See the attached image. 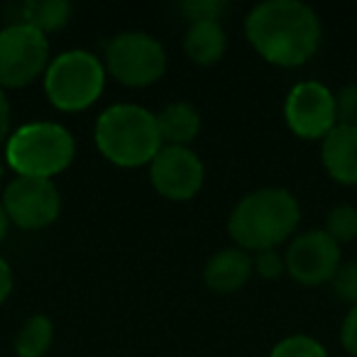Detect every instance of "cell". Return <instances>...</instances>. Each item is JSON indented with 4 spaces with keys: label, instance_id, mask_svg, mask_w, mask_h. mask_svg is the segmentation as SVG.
<instances>
[{
    "label": "cell",
    "instance_id": "obj_1",
    "mask_svg": "<svg viewBox=\"0 0 357 357\" xmlns=\"http://www.w3.org/2000/svg\"><path fill=\"white\" fill-rule=\"evenodd\" d=\"M245 35L262 59L294 69L316 54L321 45V22L306 3L267 0L252 8L245 20Z\"/></svg>",
    "mask_w": 357,
    "mask_h": 357
},
{
    "label": "cell",
    "instance_id": "obj_15",
    "mask_svg": "<svg viewBox=\"0 0 357 357\" xmlns=\"http://www.w3.org/2000/svg\"><path fill=\"white\" fill-rule=\"evenodd\" d=\"M15 17L10 25H27L37 32H56L69 25L71 20V3L66 0H27L13 8Z\"/></svg>",
    "mask_w": 357,
    "mask_h": 357
},
{
    "label": "cell",
    "instance_id": "obj_23",
    "mask_svg": "<svg viewBox=\"0 0 357 357\" xmlns=\"http://www.w3.org/2000/svg\"><path fill=\"white\" fill-rule=\"evenodd\" d=\"M225 10V3H215V0H191L184 6V13L189 15L191 22L199 20H218L220 13Z\"/></svg>",
    "mask_w": 357,
    "mask_h": 357
},
{
    "label": "cell",
    "instance_id": "obj_27",
    "mask_svg": "<svg viewBox=\"0 0 357 357\" xmlns=\"http://www.w3.org/2000/svg\"><path fill=\"white\" fill-rule=\"evenodd\" d=\"M8 225H10V220H8L6 208H3V204H0V243L6 240V235H8Z\"/></svg>",
    "mask_w": 357,
    "mask_h": 357
},
{
    "label": "cell",
    "instance_id": "obj_7",
    "mask_svg": "<svg viewBox=\"0 0 357 357\" xmlns=\"http://www.w3.org/2000/svg\"><path fill=\"white\" fill-rule=\"evenodd\" d=\"M50 66V45L42 32L27 25L0 30V89H22Z\"/></svg>",
    "mask_w": 357,
    "mask_h": 357
},
{
    "label": "cell",
    "instance_id": "obj_28",
    "mask_svg": "<svg viewBox=\"0 0 357 357\" xmlns=\"http://www.w3.org/2000/svg\"><path fill=\"white\" fill-rule=\"evenodd\" d=\"M3 176H6V164L0 162V186H3Z\"/></svg>",
    "mask_w": 357,
    "mask_h": 357
},
{
    "label": "cell",
    "instance_id": "obj_2",
    "mask_svg": "<svg viewBox=\"0 0 357 357\" xmlns=\"http://www.w3.org/2000/svg\"><path fill=\"white\" fill-rule=\"evenodd\" d=\"M301 208L287 189H259L248 194L233 208L228 230L240 250L262 252L277 250L296 230Z\"/></svg>",
    "mask_w": 357,
    "mask_h": 357
},
{
    "label": "cell",
    "instance_id": "obj_24",
    "mask_svg": "<svg viewBox=\"0 0 357 357\" xmlns=\"http://www.w3.org/2000/svg\"><path fill=\"white\" fill-rule=\"evenodd\" d=\"M342 347H345L350 355L357 357V306L350 308V313L342 321V333H340Z\"/></svg>",
    "mask_w": 357,
    "mask_h": 357
},
{
    "label": "cell",
    "instance_id": "obj_22",
    "mask_svg": "<svg viewBox=\"0 0 357 357\" xmlns=\"http://www.w3.org/2000/svg\"><path fill=\"white\" fill-rule=\"evenodd\" d=\"M252 269L262 279H279L287 272V262L277 250H262V252H255Z\"/></svg>",
    "mask_w": 357,
    "mask_h": 357
},
{
    "label": "cell",
    "instance_id": "obj_3",
    "mask_svg": "<svg viewBox=\"0 0 357 357\" xmlns=\"http://www.w3.org/2000/svg\"><path fill=\"white\" fill-rule=\"evenodd\" d=\"M96 144L118 167L135 169L149 164L162 149L157 115L132 103L110 105L96 123Z\"/></svg>",
    "mask_w": 357,
    "mask_h": 357
},
{
    "label": "cell",
    "instance_id": "obj_12",
    "mask_svg": "<svg viewBox=\"0 0 357 357\" xmlns=\"http://www.w3.org/2000/svg\"><path fill=\"white\" fill-rule=\"evenodd\" d=\"M323 167L340 184H357V128L335 125L323 137Z\"/></svg>",
    "mask_w": 357,
    "mask_h": 357
},
{
    "label": "cell",
    "instance_id": "obj_4",
    "mask_svg": "<svg viewBox=\"0 0 357 357\" xmlns=\"http://www.w3.org/2000/svg\"><path fill=\"white\" fill-rule=\"evenodd\" d=\"M74 137L59 123H27L6 142V162L17 176L52 178L74 162Z\"/></svg>",
    "mask_w": 357,
    "mask_h": 357
},
{
    "label": "cell",
    "instance_id": "obj_13",
    "mask_svg": "<svg viewBox=\"0 0 357 357\" xmlns=\"http://www.w3.org/2000/svg\"><path fill=\"white\" fill-rule=\"evenodd\" d=\"M252 272L255 269H252L250 252H245L240 248H230V250H220L218 255H213L208 259L204 279L208 284V289H213V291L233 294L248 284Z\"/></svg>",
    "mask_w": 357,
    "mask_h": 357
},
{
    "label": "cell",
    "instance_id": "obj_25",
    "mask_svg": "<svg viewBox=\"0 0 357 357\" xmlns=\"http://www.w3.org/2000/svg\"><path fill=\"white\" fill-rule=\"evenodd\" d=\"M10 103H8V96L6 91L0 89V144L8 142L10 137Z\"/></svg>",
    "mask_w": 357,
    "mask_h": 357
},
{
    "label": "cell",
    "instance_id": "obj_16",
    "mask_svg": "<svg viewBox=\"0 0 357 357\" xmlns=\"http://www.w3.org/2000/svg\"><path fill=\"white\" fill-rule=\"evenodd\" d=\"M157 128L167 147H186L201 130V115L191 103H172L157 115Z\"/></svg>",
    "mask_w": 357,
    "mask_h": 357
},
{
    "label": "cell",
    "instance_id": "obj_21",
    "mask_svg": "<svg viewBox=\"0 0 357 357\" xmlns=\"http://www.w3.org/2000/svg\"><path fill=\"white\" fill-rule=\"evenodd\" d=\"M335 120L337 125L357 128V84H347L335 96Z\"/></svg>",
    "mask_w": 357,
    "mask_h": 357
},
{
    "label": "cell",
    "instance_id": "obj_10",
    "mask_svg": "<svg viewBox=\"0 0 357 357\" xmlns=\"http://www.w3.org/2000/svg\"><path fill=\"white\" fill-rule=\"evenodd\" d=\"M204 164L189 147H162L149 162V181L164 199L189 201L204 186Z\"/></svg>",
    "mask_w": 357,
    "mask_h": 357
},
{
    "label": "cell",
    "instance_id": "obj_11",
    "mask_svg": "<svg viewBox=\"0 0 357 357\" xmlns=\"http://www.w3.org/2000/svg\"><path fill=\"white\" fill-rule=\"evenodd\" d=\"M284 262H287V272L296 282L306 287L326 284L340 269V245L326 230H311V233L298 235L289 245Z\"/></svg>",
    "mask_w": 357,
    "mask_h": 357
},
{
    "label": "cell",
    "instance_id": "obj_5",
    "mask_svg": "<svg viewBox=\"0 0 357 357\" xmlns=\"http://www.w3.org/2000/svg\"><path fill=\"white\" fill-rule=\"evenodd\" d=\"M105 86V66L96 54L71 50L50 61L45 71V91L54 108L64 113L86 110L100 98Z\"/></svg>",
    "mask_w": 357,
    "mask_h": 357
},
{
    "label": "cell",
    "instance_id": "obj_14",
    "mask_svg": "<svg viewBox=\"0 0 357 357\" xmlns=\"http://www.w3.org/2000/svg\"><path fill=\"white\" fill-rule=\"evenodd\" d=\"M225 47H228V37H225V30L218 20L191 22L184 40V50L191 61L201 66L218 64L225 54Z\"/></svg>",
    "mask_w": 357,
    "mask_h": 357
},
{
    "label": "cell",
    "instance_id": "obj_6",
    "mask_svg": "<svg viewBox=\"0 0 357 357\" xmlns=\"http://www.w3.org/2000/svg\"><path fill=\"white\" fill-rule=\"evenodd\" d=\"M105 69L130 89H144L167 71V52L144 32H123L105 47Z\"/></svg>",
    "mask_w": 357,
    "mask_h": 357
},
{
    "label": "cell",
    "instance_id": "obj_17",
    "mask_svg": "<svg viewBox=\"0 0 357 357\" xmlns=\"http://www.w3.org/2000/svg\"><path fill=\"white\" fill-rule=\"evenodd\" d=\"M54 340V326L47 316H32L15 335L17 357H45Z\"/></svg>",
    "mask_w": 357,
    "mask_h": 357
},
{
    "label": "cell",
    "instance_id": "obj_19",
    "mask_svg": "<svg viewBox=\"0 0 357 357\" xmlns=\"http://www.w3.org/2000/svg\"><path fill=\"white\" fill-rule=\"evenodd\" d=\"M269 357H328V352L316 337L296 333V335H289L282 342H277Z\"/></svg>",
    "mask_w": 357,
    "mask_h": 357
},
{
    "label": "cell",
    "instance_id": "obj_9",
    "mask_svg": "<svg viewBox=\"0 0 357 357\" xmlns=\"http://www.w3.org/2000/svg\"><path fill=\"white\" fill-rule=\"evenodd\" d=\"M284 118L296 137L323 139L337 125L335 96L318 81L296 84L287 96Z\"/></svg>",
    "mask_w": 357,
    "mask_h": 357
},
{
    "label": "cell",
    "instance_id": "obj_26",
    "mask_svg": "<svg viewBox=\"0 0 357 357\" xmlns=\"http://www.w3.org/2000/svg\"><path fill=\"white\" fill-rule=\"evenodd\" d=\"M13 291V269L6 259L0 257V303L6 301Z\"/></svg>",
    "mask_w": 357,
    "mask_h": 357
},
{
    "label": "cell",
    "instance_id": "obj_8",
    "mask_svg": "<svg viewBox=\"0 0 357 357\" xmlns=\"http://www.w3.org/2000/svg\"><path fill=\"white\" fill-rule=\"evenodd\" d=\"M3 208L10 223L22 230H42L61 213V196L52 178L15 176L6 186Z\"/></svg>",
    "mask_w": 357,
    "mask_h": 357
},
{
    "label": "cell",
    "instance_id": "obj_18",
    "mask_svg": "<svg viewBox=\"0 0 357 357\" xmlns=\"http://www.w3.org/2000/svg\"><path fill=\"white\" fill-rule=\"evenodd\" d=\"M326 233L340 243H352L357 238V208L355 206H335L326 218Z\"/></svg>",
    "mask_w": 357,
    "mask_h": 357
},
{
    "label": "cell",
    "instance_id": "obj_20",
    "mask_svg": "<svg viewBox=\"0 0 357 357\" xmlns=\"http://www.w3.org/2000/svg\"><path fill=\"white\" fill-rule=\"evenodd\" d=\"M331 289L335 294V298L357 306V262L342 264L335 272V277L331 279Z\"/></svg>",
    "mask_w": 357,
    "mask_h": 357
}]
</instances>
